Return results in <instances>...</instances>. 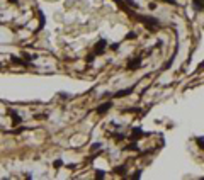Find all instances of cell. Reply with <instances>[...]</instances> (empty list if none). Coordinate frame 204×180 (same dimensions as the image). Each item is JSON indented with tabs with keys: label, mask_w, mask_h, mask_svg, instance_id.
<instances>
[{
	"label": "cell",
	"mask_w": 204,
	"mask_h": 180,
	"mask_svg": "<svg viewBox=\"0 0 204 180\" xmlns=\"http://www.w3.org/2000/svg\"><path fill=\"white\" fill-rule=\"evenodd\" d=\"M136 37V32H133V31H131V32H128V34H126V37H124V39H135Z\"/></svg>",
	"instance_id": "9c48e42d"
},
{
	"label": "cell",
	"mask_w": 204,
	"mask_h": 180,
	"mask_svg": "<svg viewBox=\"0 0 204 180\" xmlns=\"http://www.w3.org/2000/svg\"><path fill=\"white\" fill-rule=\"evenodd\" d=\"M140 177H141V172H140V170H138V172H136L135 175H133V179H140Z\"/></svg>",
	"instance_id": "9a60e30c"
},
{
	"label": "cell",
	"mask_w": 204,
	"mask_h": 180,
	"mask_svg": "<svg viewBox=\"0 0 204 180\" xmlns=\"http://www.w3.org/2000/svg\"><path fill=\"white\" fill-rule=\"evenodd\" d=\"M194 7H196V10H203L204 9V0H194Z\"/></svg>",
	"instance_id": "52a82bcc"
},
{
	"label": "cell",
	"mask_w": 204,
	"mask_h": 180,
	"mask_svg": "<svg viewBox=\"0 0 204 180\" xmlns=\"http://www.w3.org/2000/svg\"><path fill=\"white\" fill-rule=\"evenodd\" d=\"M141 66V56H136L135 60H131V61H128V70H131V71H135V70H138Z\"/></svg>",
	"instance_id": "3957f363"
},
{
	"label": "cell",
	"mask_w": 204,
	"mask_h": 180,
	"mask_svg": "<svg viewBox=\"0 0 204 180\" xmlns=\"http://www.w3.org/2000/svg\"><path fill=\"white\" fill-rule=\"evenodd\" d=\"M97 148H101V143H95V145L92 146V150H97Z\"/></svg>",
	"instance_id": "2e32d148"
},
{
	"label": "cell",
	"mask_w": 204,
	"mask_h": 180,
	"mask_svg": "<svg viewBox=\"0 0 204 180\" xmlns=\"http://www.w3.org/2000/svg\"><path fill=\"white\" fill-rule=\"evenodd\" d=\"M124 2H126L128 5H131V7H133V9H136V7H138V5H136V4H135V2H133V0H124Z\"/></svg>",
	"instance_id": "8fae6325"
},
{
	"label": "cell",
	"mask_w": 204,
	"mask_h": 180,
	"mask_svg": "<svg viewBox=\"0 0 204 180\" xmlns=\"http://www.w3.org/2000/svg\"><path fill=\"white\" fill-rule=\"evenodd\" d=\"M143 134H145V132L141 131V129H140V127H136V129H133V132H131V139H138V138H141Z\"/></svg>",
	"instance_id": "8992f818"
},
{
	"label": "cell",
	"mask_w": 204,
	"mask_h": 180,
	"mask_svg": "<svg viewBox=\"0 0 204 180\" xmlns=\"http://www.w3.org/2000/svg\"><path fill=\"white\" fill-rule=\"evenodd\" d=\"M106 48H107V41H106V39H101V41H97V44L94 46V55H95V56L102 55V53L106 51Z\"/></svg>",
	"instance_id": "7a4b0ae2"
},
{
	"label": "cell",
	"mask_w": 204,
	"mask_h": 180,
	"mask_svg": "<svg viewBox=\"0 0 204 180\" xmlns=\"http://www.w3.org/2000/svg\"><path fill=\"white\" fill-rule=\"evenodd\" d=\"M111 107H112V102H106L104 105H101V107L97 109V112H99V114H106V112H107Z\"/></svg>",
	"instance_id": "5b68a950"
},
{
	"label": "cell",
	"mask_w": 204,
	"mask_h": 180,
	"mask_svg": "<svg viewBox=\"0 0 204 180\" xmlns=\"http://www.w3.org/2000/svg\"><path fill=\"white\" fill-rule=\"evenodd\" d=\"M163 2H169V4H175V0H163Z\"/></svg>",
	"instance_id": "ac0fdd59"
},
{
	"label": "cell",
	"mask_w": 204,
	"mask_h": 180,
	"mask_svg": "<svg viewBox=\"0 0 204 180\" xmlns=\"http://www.w3.org/2000/svg\"><path fill=\"white\" fill-rule=\"evenodd\" d=\"M9 2H10V4H17V0H9Z\"/></svg>",
	"instance_id": "d6986e66"
},
{
	"label": "cell",
	"mask_w": 204,
	"mask_h": 180,
	"mask_svg": "<svg viewBox=\"0 0 204 180\" xmlns=\"http://www.w3.org/2000/svg\"><path fill=\"white\" fill-rule=\"evenodd\" d=\"M117 48H119V44H117V42H114V44H112V49H114V51H117Z\"/></svg>",
	"instance_id": "e0dca14e"
},
{
	"label": "cell",
	"mask_w": 204,
	"mask_h": 180,
	"mask_svg": "<svg viewBox=\"0 0 204 180\" xmlns=\"http://www.w3.org/2000/svg\"><path fill=\"white\" fill-rule=\"evenodd\" d=\"M133 92V87H129V89H122L121 92H116L114 94V97L116 99H121V97H126V95H129Z\"/></svg>",
	"instance_id": "277c9868"
},
{
	"label": "cell",
	"mask_w": 204,
	"mask_h": 180,
	"mask_svg": "<svg viewBox=\"0 0 204 180\" xmlns=\"http://www.w3.org/2000/svg\"><path fill=\"white\" fill-rule=\"evenodd\" d=\"M95 177H97V179H104V177H106V173H104V172H97Z\"/></svg>",
	"instance_id": "4fadbf2b"
},
{
	"label": "cell",
	"mask_w": 204,
	"mask_h": 180,
	"mask_svg": "<svg viewBox=\"0 0 204 180\" xmlns=\"http://www.w3.org/2000/svg\"><path fill=\"white\" fill-rule=\"evenodd\" d=\"M196 143L201 146V148H204V138H196Z\"/></svg>",
	"instance_id": "30bf717a"
},
{
	"label": "cell",
	"mask_w": 204,
	"mask_h": 180,
	"mask_svg": "<svg viewBox=\"0 0 204 180\" xmlns=\"http://www.w3.org/2000/svg\"><path fill=\"white\" fill-rule=\"evenodd\" d=\"M136 19L141 21L143 26L148 29V31H156V29H158V19H155V17H150V15H138Z\"/></svg>",
	"instance_id": "6da1fadb"
},
{
	"label": "cell",
	"mask_w": 204,
	"mask_h": 180,
	"mask_svg": "<svg viewBox=\"0 0 204 180\" xmlns=\"http://www.w3.org/2000/svg\"><path fill=\"white\" fill-rule=\"evenodd\" d=\"M126 150H138V146H136V143H131L129 146H126Z\"/></svg>",
	"instance_id": "7c38bea8"
},
{
	"label": "cell",
	"mask_w": 204,
	"mask_h": 180,
	"mask_svg": "<svg viewBox=\"0 0 204 180\" xmlns=\"http://www.w3.org/2000/svg\"><path fill=\"white\" fill-rule=\"evenodd\" d=\"M114 172L119 173V175H124V172H126V166H124V165H122V166H116Z\"/></svg>",
	"instance_id": "ba28073f"
},
{
	"label": "cell",
	"mask_w": 204,
	"mask_h": 180,
	"mask_svg": "<svg viewBox=\"0 0 204 180\" xmlns=\"http://www.w3.org/2000/svg\"><path fill=\"white\" fill-rule=\"evenodd\" d=\"M61 165H63V161H61V160H56V161H54V166H56V168L61 166Z\"/></svg>",
	"instance_id": "5bb4252c"
}]
</instances>
